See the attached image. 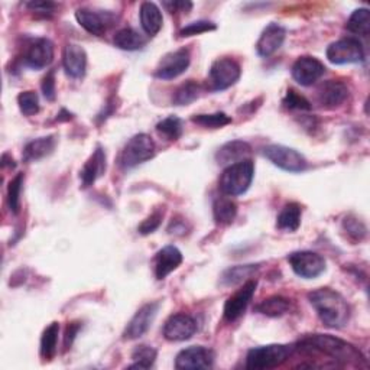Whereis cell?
Returning <instances> with one entry per match:
<instances>
[{"label":"cell","mask_w":370,"mask_h":370,"mask_svg":"<svg viewBox=\"0 0 370 370\" xmlns=\"http://www.w3.org/2000/svg\"><path fill=\"white\" fill-rule=\"evenodd\" d=\"M296 349L308 355H324L343 364L367 367V360L362 352L350 343L330 334H311L299 340Z\"/></svg>","instance_id":"cell-1"},{"label":"cell","mask_w":370,"mask_h":370,"mask_svg":"<svg viewBox=\"0 0 370 370\" xmlns=\"http://www.w3.org/2000/svg\"><path fill=\"white\" fill-rule=\"evenodd\" d=\"M308 301L315 308L324 326L343 329L350 320V306L345 298L331 288H318L308 294Z\"/></svg>","instance_id":"cell-2"},{"label":"cell","mask_w":370,"mask_h":370,"mask_svg":"<svg viewBox=\"0 0 370 370\" xmlns=\"http://www.w3.org/2000/svg\"><path fill=\"white\" fill-rule=\"evenodd\" d=\"M253 175L254 164L252 159H246L238 162V164L228 165L219 179V189L224 196L228 197L242 196L252 185Z\"/></svg>","instance_id":"cell-3"},{"label":"cell","mask_w":370,"mask_h":370,"mask_svg":"<svg viewBox=\"0 0 370 370\" xmlns=\"http://www.w3.org/2000/svg\"><path fill=\"white\" fill-rule=\"evenodd\" d=\"M296 350L295 345L289 344H268L254 347L249 350L246 357V367L249 370H268L285 363Z\"/></svg>","instance_id":"cell-4"},{"label":"cell","mask_w":370,"mask_h":370,"mask_svg":"<svg viewBox=\"0 0 370 370\" xmlns=\"http://www.w3.org/2000/svg\"><path fill=\"white\" fill-rule=\"evenodd\" d=\"M155 142L146 133L132 136L125 145L121 155V167L123 170H132L155 156Z\"/></svg>","instance_id":"cell-5"},{"label":"cell","mask_w":370,"mask_h":370,"mask_svg":"<svg viewBox=\"0 0 370 370\" xmlns=\"http://www.w3.org/2000/svg\"><path fill=\"white\" fill-rule=\"evenodd\" d=\"M263 156L272 164L287 172H303L307 170L308 162L303 153L284 146V145H268L263 148Z\"/></svg>","instance_id":"cell-6"},{"label":"cell","mask_w":370,"mask_h":370,"mask_svg":"<svg viewBox=\"0 0 370 370\" xmlns=\"http://www.w3.org/2000/svg\"><path fill=\"white\" fill-rule=\"evenodd\" d=\"M242 74V69L238 61L233 58H220L213 62L210 73H208V84L213 91H223L235 85Z\"/></svg>","instance_id":"cell-7"},{"label":"cell","mask_w":370,"mask_h":370,"mask_svg":"<svg viewBox=\"0 0 370 370\" xmlns=\"http://www.w3.org/2000/svg\"><path fill=\"white\" fill-rule=\"evenodd\" d=\"M292 270L304 280H314L326 270V261L321 254L311 250L292 252L288 256Z\"/></svg>","instance_id":"cell-8"},{"label":"cell","mask_w":370,"mask_h":370,"mask_svg":"<svg viewBox=\"0 0 370 370\" xmlns=\"http://www.w3.org/2000/svg\"><path fill=\"white\" fill-rule=\"evenodd\" d=\"M326 54L329 61L336 65L357 64L364 60L363 46L356 38H343L333 42L327 48Z\"/></svg>","instance_id":"cell-9"},{"label":"cell","mask_w":370,"mask_h":370,"mask_svg":"<svg viewBox=\"0 0 370 370\" xmlns=\"http://www.w3.org/2000/svg\"><path fill=\"white\" fill-rule=\"evenodd\" d=\"M190 61L191 57L187 48H181L168 53L159 61L155 71V77L160 80H174L187 71V68L190 67Z\"/></svg>","instance_id":"cell-10"},{"label":"cell","mask_w":370,"mask_h":370,"mask_svg":"<svg viewBox=\"0 0 370 370\" xmlns=\"http://www.w3.org/2000/svg\"><path fill=\"white\" fill-rule=\"evenodd\" d=\"M214 364V353L204 345H191L181 350L175 357V367L181 370L212 369Z\"/></svg>","instance_id":"cell-11"},{"label":"cell","mask_w":370,"mask_h":370,"mask_svg":"<svg viewBox=\"0 0 370 370\" xmlns=\"http://www.w3.org/2000/svg\"><path fill=\"white\" fill-rule=\"evenodd\" d=\"M256 288H258V282L249 280L243 284V287L239 291H236L226 301L223 310V315L226 321L233 322L243 315L247 306L250 304L254 292H256Z\"/></svg>","instance_id":"cell-12"},{"label":"cell","mask_w":370,"mask_h":370,"mask_svg":"<svg viewBox=\"0 0 370 370\" xmlns=\"http://www.w3.org/2000/svg\"><path fill=\"white\" fill-rule=\"evenodd\" d=\"M76 19L80 23V27L84 28L88 34L103 36L114 23L116 16L110 12L81 8L76 12Z\"/></svg>","instance_id":"cell-13"},{"label":"cell","mask_w":370,"mask_h":370,"mask_svg":"<svg viewBox=\"0 0 370 370\" xmlns=\"http://www.w3.org/2000/svg\"><path fill=\"white\" fill-rule=\"evenodd\" d=\"M326 69V65L315 57H301L292 65V77L298 84L308 87L318 81Z\"/></svg>","instance_id":"cell-14"},{"label":"cell","mask_w":370,"mask_h":370,"mask_svg":"<svg viewBox=\"0 0 370 370\" xmlns=\"http://www.w3.org/2000/svg\"><path fill=\"white\" fill-rule=\"evenodd\" d=\"M159 303H149L145 304L142 308H139L137 313L132 317L128 322V326L123 331L125 340H136L142 337L152 326V322L158 314Z\"/></svg>","instance_id":"cell-15"},{"label":"cell","mask_w":370,"mask_h":370,"mask_svg":"<svg viewBox=\"0 0 370 370\" xmlns=\"http://www.w3.org/2000/svg\"><path fill=\"white\" fill-rule=\"evenodd\" d=\"M197 331V322L189 314H174L164 324V337L170 341L190 340Z\"/></svg>","instance_id":"cell-16"},{"label":"cell","mask_w":370,"mask_h":370,"mask_svg":"<svg viewBox=\"0 0 370 370\" xmlns=\"http://www.w3.org/2000/svg\"><path fill=\"white\" fill-rule=\"evenodd\" d=\"M25 65L32 69H43L54 61V43L48 38L35 39L23 57Z\"/></svg>","instance_id":"cell-17"},{"label":"cell","mask_w":370,"mask_h":370,"mask_svg":"<svg viewBox=\"0 0 370 370\" xmlns=\"http://www.w3.org/2000/svg\"><path fill=\"white\" fill-rule=\"evenodd\" d=\"M182 263V253L175 246H165L162 247L153 259V268H155V276L156 280L162 281L165 278L178 269V266Z\"/></svg>","instance_id":"cell-18"},{"label":"cell","mask_w":370,"mask_h":370,"mask_svg":"<svg viewBox=\"0 0 370 370\" xmlns=\"http://www.w3.org/2000/svg\"><path fill=\"white\" fill-rule=\"evenodd\" d=\"M62 65L67 76L71 78H83L87 68V54L77 43H68L64 48Z\"/></svg>","instance_id":"cell-19"},{"label":"cell","mask_w":370,"mask_h":370,"mask_svg":"<svg viewBox=\"0 0 370 370\" xmlns=\"http://www.w3.org/2000/svg\"><path fill=\"white\" fill-rule=\"evenodd\" d=\"M285 35L287 31L281 25H278V23H269V25L263 29L256 43L258 55L263 58L273 55L282 46L285 41Z\"/></svg>","instance_id":"cell-20"},{"label":"cell","mask_w":370,"mask_h":370,"mask_svg":"<svg viewBox=\"0 0 370 370\" xmlns=\"http://www.w3.org/2000/svg\"><path fill=\"white\" fill-rule=\"evenodd\" d=\"M349 97V87L341 81L330 80L321 84L318 90V103L326 109H336Z\"/></svg>","instance_id":"cell-21"},{"label":"cell","mask_w":370,"mask_h":370,"mask_svg":"<svg viewBox=\"0 0 370 370\" xmlns=\"http://www.w3.org/2000/svg\"><path fill=\"white\" fill-rule=\"evenodd\" d=\"M252 155V146L245 141H231L224 144L216 153L219 165H233L238 162L249 159Z\"/></svg>","instance_id":"cell-22"},{"label":"cell","mask_w":370,"mask_h":370,"mask_svg":"<svg viewBox=\"0 0 370 370\" xmlns=\"http://www.w3.org/2000/svg\"><path fill=\"white\" fill-rule=\"evenodd\" d=\"M104 171H106V153L102 146H97V149L92 152V155L88 158L83 170L80 171L83 187L87 189L90 185L95 184L97 178H100L104 174Z\"/></svg>","instance_id":"cell-23"},{"label":"cell","mask_w":370,"mask_h":370,"mask_svg":"<svg viewBox=\"0 0 370 370\" xmlns=\"http://www.w3.org/2000/svg\"><path fill=\"white\" fill-rule=\"evenodd\" d=\"M55 144L57 141L54 136L35 139V141L27 144V146L23 148V159H25L27 162H32V160H39L45 156H48L55 149Z\"/></svg>","instance_id":"cell-24"},{"label":"cell","mask_w":370,"mask_h":370,"mask_svg":"<svg viewBox=\"0 0 370 370\" xmlns=\"http://www.w3.org/2000/svg\"><path fill=\"white\" fill-rule=\"evenodd\" d=\"M162 22H164V18H162L160 9L152 4V2H145L141 6V25L146 35L155 36L160 28H162Z\"/></svg>","instance_id":"cell-25"},{"label":"cell","mask_w":370,"mask_h":370,"mask_svg":"<svg viewBox=\"0 0 370 370\" xmlns=\"http://www.w3.org/2000/svg\"><path fill=\"white\" fill-rule=\"evenodd\" d=\"M113 42L119 50L137 51V50L144 48L145 43H146V39L132 28H123L119 32H116Z\"/></svg>","instance_id":"cell-26"},{"label":"cell","mask_w":370,"mask_h":370,"mask_svg":"<svg viewBox=\"0 0 370 370\" xmlns=\"http://www.w3.org/2000/svg\"><path fill=\"white\" fill-rule=\"evenodd\" d=\"M301 214H303V210H301L299 204H287L276 219V227L285 231H296L301 226Z\"/></svg>","instance_id":"cell-27"},{"label":"cell","mask_w":370,"mask_h":370,"mask_svg":"<svg viewBox=\"0 0 370 370\" xmlns=\"http://www.w3.org/2000/svg\"><path fill=\"white\" fill-rule=\"evenodd\" d=\"M213 216L220 226L231 224L238 216V204L230 198L220 197L213 204Z\"/></svg>","instance_id":"cell-28"},{"label":"cell","mask_w":370,"mask_h":370,"mask_svg":"<svg viewBox=\"0 0 370 370\" xmlns=\"http://www.w3.org/2000/svg\"><path fill=\"white\" fill-rule=\"evenodd\" d=\"M259 269V265H239L228 268L227 270L223 272L221 275V284L226 287H233L239 285L243 281H249V278L256 273Z\"/></svg>","instance_id":"cell-29"},{"label":"cell","mask_w":370,"mask_h":370,"mask_svg":"<svg viewBox=\"0 0 370 370\" xmlns=\"http://www.w3.org/2000/svg\"><path fill=\"white\" fill-rule=\"evenodd\" d=\"M291 308L289 299L281 295H273L266 299L256 307V311L266 315V317H281L287 314Z\"/></svg>","instance_id":"cell-30"},{"label":"cell","mask_w":370,"mask_h":370,"mask_svg":"<svg viewBox=\"0 0 370 370\" xmlns=\"http://www.w3.org/2000/svg\"><path fill=\"white\" fill-rule=\"evenodd\" d=\"M60 336V324L51 322L41 337V356L43 360H53L57 353V344Z\"/></svg>","instance_id":"cell-31"},{"label":"cell","mask_w":370,"mask_h":370,"mask_svg":"<svg viewBox=\"0 0 370 370\" xmlns=\"http://www.w3.org/2000/svg\"><path fill=\"white\" fill-rule=\"evenodd\" d=\"M345 28L355 35L367 36L370 32V11L367 8L356 9L347 20Z\"/></svg>","instance_id":"cell-32"},{"label":"cell","mask_w":370,"mask_h":370,"mask_svg":"<svg viewBox=\"0 0 370 370\" xmlns=\"http://www.w3.org/2000/svg\"><path fill=\"white\" fill-rule=\"evenodd\" d=\"M200 92H201L200 84L197 81H194V80H189L187 83L181 84L174 91L172 103L177 104V106H187V104L196 102L200 97Z\"/></svg>","instance_id":"cell-33"},{"label":"cell","mask_w":370,"mask_h":370,"mask_svg":"<svg viewBox=\"0 0 370 370\" xmlns=\"http://www.w3.org/2000/svg\"><path fill=\"white\" fill-rule=\"evenodd\" d=\"M156 130L167 141H178L184 130V123L177 116H170V118H165L156 125Z\"/></svg>","instance_id":"cell-34"},{"label":"cell","mask_w":370,"mask_h":370,"mask_svg":"<svg viewBox=\"0 0 370 370\" xmlns=\"http://www.w3.org/2000/svg\"><path fill=\"white\" fill-rule=\"evenodd\" d=\"M191 121L205 129H221L231 123L230 116L223 111H217L213 114H196L193 116Z\"/></svg>","instance_id":"cell-35"},{"label":"cell","mask_w":370,"mask_h":370,"mask_svg":"<svg viewBox=\"0 0 370 370\" xmlns=\"http://www.w3.org/2000/svg\"><path fill=\"white\" fill-rule=\"evenodd\" d=\"M158 352L151 345H139L132 353V360L135 362L130 364V369H149L153 366L156 360Z\"/></svg>","instance_id":"cell-36"},{"label":"cell","mask_w":370,"mask_h":370,"mask_svg":"<svg viewBox=\"0 0 370 370\" xmlns=\"http://www.w3.org/2000/svg\"><path fill=\"white\" fill-rule=\"evenodd\" d=\"M23 174H18L11 182L8 187V204L11 207V212L13 214H19L20 212V193H22V185H23Z\"/></svg>","instance_id":"cell-37"},{"label":"cell","mask_w":370,"mask_h":370,"mask_svg":"<svg viewBox=\"0 0 370 370\" xmlns=\"http://www.w3.org/2000/svg\"><path fill=\"white\" fill-rule=\"evenodd\" d=\"M19 110L25 116H34L39 111V97L35 91H23L18 96Z\"/></svg>","instance_id":"cell-38"},{"label":"cell","mask_w":370,"mask_h":370,"mask_svg":"<svg viewBox=\"0 0 370 370\" xmlns=\"http://www.w3.org/2000/svg\"><path fill=\"white\" fill-rule=\"evenodd\" d=\"M216 25L210 20H197L190 23L185 28H182L179 31V36L181 38H189V36H194V35H200L204 32H210V31H216Z\"/></svg>","instance_id":"cell-39"},{"label":"cell","mask_w":370,"mask_h":370,"mask_svg":"<svg viewBox=\"0 0 370 370\" xmlns=\"http://www.w3.org/2000/svg\"><path fill=\"white\" fill-rule=\"evenodd\" d=\"M343 227L347 231V235H349L353 240H363L366 236V226L356 217H345L343 221Z\"/></svg>","instance_id":"cell-40"},{"label":"cell","mask_w":370,"mask_h":370,"mask_svg":"<svg viewBox=\"0 0 370 370\" xmlns=\"http://www.w3.org/2000/svg\"><path fill=\"white\" fill-rule=\"evenodd\" d=\"M282 103L289 110H311V103L292 88L287 91V96Z\"/></svg>","instance_id":"cell-41"},{"label":"cell","mask_w":370,"mask_h":370,"mask_svg":"<svg viewBox=\"0 0 370 370\" xmlns=\"http://www.w3.org/2000/svg\"><path fill=\"white\" fill-rule=\"evenodd\" d=\"M162 217H164V213H160V212H153L149 217H146V219L141 223V226L137 227L139 233L144 235V236L153 233V231L160 226V223H162Z\"/></svg>","instance_id":"cell-42"},{"label":"cell","mask_w":370,"mask_h":370,"mask_svg":"<svg viewBox=\"0 0 370 370\" xmlns=\"http://www.w3.org/2000/svg\"><path fill=\"white\" fill-rule=\"evenodd\" d=\"M41 88H42V92H43V96H45L46 100H50V102L55 100L57 88H55V73H54V69H51V71L43 77Z\"/></svg>","instance_id":"cell-43"},{"label":"cell","mask_w":370,"mask_h":370,"mask_svg":"<svg viewBox=\"0 0 370 370\" xmlns=\"http://www.w3.org/2000/svg\"><path fill=\"white\" fill-rule=\"evenodd\" d=\"M27 8L31 11V12H35L38 15H51L54 13L57 5L53 4V2H31V4H27Z\"/></svg>","instance_id":"cell-44"},{"label":"cell","mask_w":370,"mask_h":370,"mask_svg":"<svg viewBox=\"0 0 370 370\" xmlns=\"http://www.w3.org/2000/svg\"><path fill=\"white\" fill-rule=\"evenodd\" d=\"M80 330V324L78 322H73V324H69V326L67 327V331H65V338H64V345H65V349H69V347H71L74 338H76V334L78 333Z\"/></svg>","instance_id":"cell-45"},{"label":"cell","mask_w":370,"mask_h":370,"mask_svg":"<svg viewBox=\"0 0 370 370\" xmlns=\"http://www.w3.org/2000/svg\"><path fill=\"white\" fill-rule=\"evenodd\" d=\"M164 6L170 8L171 13H174V11H177V9H182V12H189L193 8V4H190V2H171V4L165 2Z\"/></svg>","instance_id":"cell-46"},{"label":"cell","mask_w":370,"mask_h":370,"mask_svg":"<svg viewBox=\"0 0 370 370\" xmlns=\"http://www.w3.org/2000/svg\"><path fill=\"white\" fill-rule=\"evenodd\" d=\"M170 233H185V221H179V220H174L168 228Z\"/></svg>","instance_id":"cell-47"}]
</instances>
